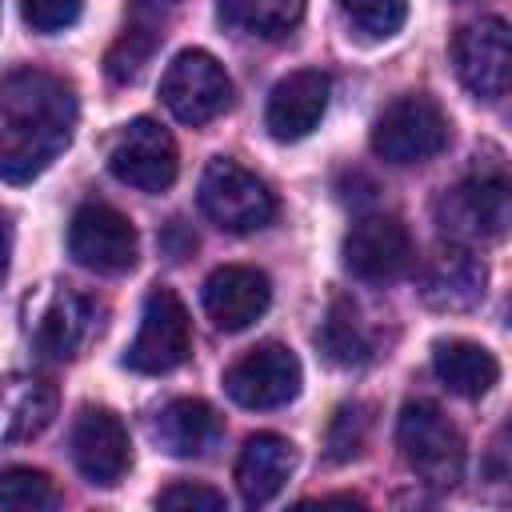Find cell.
<instances>
[{
    "label": "cell",
    "mask_w": 512,
    "mask_h": 512,
    "mask_svg": "<svg viewBox=\"0 0 512 512\" xmlns=\"http://www.w3.org/2000/svg\"><path fill=\"white\" fill-rule=\"evenodd\" d=\"M76 92L64 76L44 68H16L0 76V180L32 184L72 144Z\"/></svg>",
    "instance_id": "obj_1"
},
{
    "label": "cell",
    "mask_w": 512,
    "mask_h": 512,
    "mask_svg": "<svg viewBox=\"0 0 512 512\" xmlns=\"http://www.w3.org/2000/svg\"><path fill=\"white\" fill-rule=\"evenodd\" d=\"M160 100L180 124L200 128L232 104V80L212 52L184 48L172 56V64L160 76Z\"/></svg>",
    "instance_id": "obj_6"
},
{
    "label": "cell",
    "mask_w": 512,
    "mask_h": 512,
    "mask_svg": "<svg viewBox=\"0 0 512 512\" xmlns=\"http://www.w3.org/2000/svg\"><path fill=\"white\" fill-rule=\"evenodd\" d=\"M484 284H488L484 260H476L472 248L452 244V240L424 268V296H428V304L448 308V312L480 304L484 300Z\"/></svg>",
    "instance_id": "obj_19"
},
{
    "label": "cell",
    "mask_w": 512,
    "mask_h": 512,
    "mask_svg": "<svg viewBox=\"0 0 512 512\" xmlns=\"http://www.w3.org/2000/svg\"><path fill=\"white\" fill-rule=\"evenodd\" d=\"M300 380H304V372H300L296 352L268 340V344H256L252 352H244L224 372V392L240 408H280V404L296 400Z\"/></svg>",
    "instance_id": "obj_11"
},
{
    "label": "cell",
    "mask_w": 512,
    "mask_h": 512,
    "mask_svg": "<svg viewBox=\"0 0 512 512\" xmlns=\"http://www.w3.org/2000/svg\"><path fill=\"white\" fill-rule=\"evenodd\" d=\"M452 64L460 84L476 100H500L508 92V64H512V44H508V24L500 16H480L464 24L452 40Z\"/></svg>",
    "instance_id": "obj_10"
},
{
    "label": "cell",
    "mask_w": 512,
    "mask_h": 512,
    "mask_svg": "<svg viewBox=\"0 0 512 512\" xmlns=\"http://www.w3.org/2000/svg\"><path fill=\"white\" fill-rule=\"evenodd\" d=\"M272 304V284L260 268L224 264L204 280V312L220 332H244Z\"/></svg>",
    "instance_id": "obj_15"
},
{
    "label": "cell",
    "mask_w": 512,
    "mask_h": 512,
    "mask_svg": "<svg viewBox=\"0 0 512 512\" xmlns=\"http://www.w3.org/2000/svg\"><path fill=\"white\" fill-rule=\"evenodd\" d=\"M200 212L216 228L248 236V232H260L264 224H272L276 196L268 192V184L256 172H248L244 164H236L228 156H216L200 176Z\"/></svg>",
    "instance_id": "obj_4"
},
{
    "label": "cell",
    "mask_w": 512,
    "mask_h": 512,
    "mask_svg": "<svg viewBox=\"0 0 512 512\" xmlns=\"http://www.w3.org/2000/svg\"><path fill=\"white\" fill-rule=\"evenodd\" d=\"M296 468V444L276 436V432H256L244 440L240 456H236V488L240 500L260 508L272 496H280V488L288 484Z\"/></svg>",
    "instance_id": "obj_18"
},
{
    "label": "cell",
    "mask_w": 512,
    "mask_h": 512,
    "mask_svg": "<svg viewBox=\"0 0 512 512\" xmlns=\"http://www.w3.org/2000/svg\"><path fill=\"white\" fill-rule=\"evenodd\" d=\"M432 372L440 376V384L448 392L476 400V396H484L496 384L500 364H496V356L484 344L452 336V340H436L432 344Z\"/></svg>",
    "instance_id": "obj_21"
},
{
    "label": "cell",
    "mask_w": 512,
    "mask_h": 512,
    "mask_svg": "<svg viewBox=\"0 0 512 512\" xmlns=\"http://www.w3.org/2000/svg\"><path fill=\"white\" fill-rule=\"evenodd\" d=\"M344 268L368 284H384V280L404 276L412 268L408 228L388 212L360 216L344 236Z\"/></svg>",
    "instance_id": "obj_12"
},
{
    "label": "cell",
    "mask_w": 512,
    "mask_h": 512,
    "mask_svg": "<svg viewBox=\"0 0 512 512\" xmlns=\"http://www.w3.org/2000/svg\"><path fill=\"white\" fill-rule=\"evenodd\" d=\"M72 460L80 468V476L96 488H112L120 484V476L132 464V444H128V428L112 408H80L76 424H72Z\"/></svg>",
    "instance_id": "obj_13"
},
{
    "label": "cell",
    "mask_w": 512,
    "mask_h": 512,
    "mask_svg": "<svg viewBox=\"0 0 512 512\" xmlns=\"http://www.w3.org/2000/svg\"><path fill=\"white\" fill-rule=\"evenodd\" d=\"M188 352H192V324H188L180 296L172 288H152L144 296L140 328L124 352V364L144 376H164V372L180 368L188 360Z\"/></svg>",
    "instance_id": "obj_7"
},
{
    "label": "cell",
    "mask_w": 512,
    "mask_h": 512,
    "mask_svg": "<svg viewBox=\"0 0 512 512\" xmlns=\"http://www.w3.org/2000/svg\"><path fill=\"white\" fill-rule=\"evenodd\" d=\"M348 24L368 40H388L408 20V0H340Z\"/></svg>",
    "instance_id": "obj_25"
},
{
    "label": "cell",
    "mask_w": 512,
    "mask_h": 512,
    "mask_svg": "<svg viewBox=\"0 0 512 512\" xmlns=\"http://www.w3.org/2000/svg\"><path fill=\"white\" fill-rule=\"evenodd\" d=\"M444 148H448V116L424 92L392 100L372 124V152L384 164H396V168L424 164Z\"/></svg>",
    "instance_id": "obj_3"
},
{
    "label": "cell",
    "mask_w": 512,
    "mask_h": 512,
    "mask_svg": "<svg viewBox=\"0 0 512 512\" xmlns=\"http://www.w3.org/2000/svg\"><path fill=\"white\" fill-rule=\"evenodd\" d=\"M108 168L120 184L140 188V192H164L172 188L176 172H180V152L172 132L152 120V116H136L128 120L108 148Z\"/></svg>",
    "instance_id": "obj_8"
},
{
    "label": "cell",
    "mask_w": 512,
    "mask_h": 512,
    "mask_svg": "<svg viewBox=\"0 0 512 512\" xmlns=\"http://www.w3.org/2000/svg\"><path fill=\"white\" fill-rule=\"evenodd\" d=\"M96 328H100V308H96V300L60 288V292L44 304V312H40V320H36V332H32V344H36V352H40L44 360L64 364V360L80 356V348L96 336Z\"/></svg>",
    "instance_id": "obj_16"
},
{
    "label": "cell",
    "mask_w": 512,
    "mask_h": 512,
    "mask_svg": "<svg viewBox=\"0 0 512 512\" xmlns=\"http://www.w3.org/2000/svg\"><path fill=\"white\" fill-rule=\"evenodd\" d=\"M80 12H84V0H20L24 24L32 32H44V36L72 28L80 20Z\"/></svg>",
    "instance_id": "obj_26"
},
{
    "label": "cell",
    "mask_w": 512,
    "mask_h": 512,
    "mask_svg": "<svg viewBox=\"0 0 512 512\" xmlns=\"http://www.w3.org/2000/svg\"><path fill=\"white\" fill-rule=\"evenodd\" d=\"M512 204H508V180L504 172H476L448 188L436 204V224L452 244H484L500 240L508 228Z\"/></svg>",
    "instance_id": "obj_5"
},
{
    "label": "cell",
    "mask_w": 512,
    "mask_h": 512,
    "mask_svg": "<svg viewBox=\"0 0 512 512\" xmlns=\"http://www.w3.org/2000/svg\"><path fill=\"white\" fill-rule=\"evenodd\" d=\"M328 96H332V80L320 68H300L292 76H284L272 92H268V108H264V128L272 140L292 144L304 140L328 112Z\"/></svg>",
    "instance_id": "obj_14"
},
{
    "label": "cell",
    "mask_w": 512,
    "mask_h": 512,
    "mask_svg": "<svg viewBox=\"0 0 512 512\" xmlns=\"http://www.w3.org/2000/svg\"><path fill=\"white\" fill-rule=\"evenodd\" d=\"M316 344H320V352H324L332 364H340V368H352V364L372 360V340H368V332H364V324H360V316L352 312L348 300H336V304H332L328 320H324L320 332H316Z\"/></svg>",
    "instance_id": "obj_23"
},
{
    "label": "cell",
    "mask_w": 512,
    "mask_h": 512,
    "mask_svg": "<svg viewBox=\"0 0 512 512\" xmlns=\"http://www.w3.org/2000/svg\"><path fill=\"white\" fill-rule=\"evenodd\" d=\"M396 444L428 488H452L464 476V436L432 400H408L400 408Z\"/></svg>",
    "instance_id": "obj_2"
},
{
    "label": "cell",
    "mask_w": 512,
    "mask_h": 512,
    "mask_svg": "<svg viewBox=\"0 0 512 512\" xmlns=\"http://www.w3.org/2000/svg\"><path fill=\"white\" fill-rule=\"evenodd\" d=\"M8 256H12V220L0 212V280L8 276Z\"/></svg>",
    "instance_id": "obj_28"
},
{
    "label": "cell",
    "mask_w": 512,
    "mask_h": 512,
    "mask_svg": "<svg viewBox=\"0 0 512 512\" xmlns=\"http://www.w3.org/2000/svg\"><path fill=\"white\" fill-rule=\"evenodd\" d=\"M60 504V492L40 468H4L0 472V512H48Z\"/></svg>",
    "instance_id": "obj_24"
},
{
    "label": "cell",
    "mask_w": 512,
    "mask_h": 512,
    "mask_svg": "<svg viewBox=\"0 0 512 512\" xmlns=\"http://www.w3.org/2000/svg\"><path fill=\"white\" fill-rule=\"evenodd\" d=\"M304 16V0H220V20L252 36H288Z\"/></svg>",
    "instance_id": "obj_22"
},
{
    "label": "cell",
    "mask_w": 512,
    "mask_h": 512,
    "mask_svg": "<svg viewBox=\"0 0 512 512\" xmlns=\"http://www.w3.org/2000/svg\"><path fill=\"white\" fill-rule=\"evenodd\" d=\"M68 252L80 268L88 272H100V276H120L136 264V252H140V240H136V228L132 220L104 204V200H88L72 212V224H68Z\"/></svg>",
    "instance_id": "obj_9"
},
{
    "label": "cell",
    "mask_w": 512,
    "mask_h": 512,
    "mask_svg": "<svg viewBox=\"0 0 512 512\" xmlns=\"http://www.w3.org/2000/svg\"><path fill=\"white\" fill-rule=\"evenodd\" d=\"M56 416V388L40 376L12 372L0 384V444L36 440Z\"/></svg>",
    "instance_id": "obj_20"
},
{
    "label": "cell",
    "mask_w": 512,
    "mask_h": 512,
    "mask_svg": "<svg viewBox=\"0 0 512 512\" xmlns=\"http://www.w3.org/2000/svg\"><path fill=\"white\" fill-rule=\"evenodd\" d=\"M220 416L208 400H196V396H180V400H168L156 416H152V440L160 452L176 456V460H196V456H208L216 444H220Z\"/></svg>",
    "instance_id": "obj_17"
},
{
    "label": "cell",
    "mask_w": 512,
    "mask_h": 512,
    "mask_svg": "<svg viewBox=\"0 0 512 512\" xmlns=\"http://www.w3.org/2000/svg\"><path fill=\"white\" fill-rule=\"evenodd\" d=\"M156 508H204V512H220V508H224V492L180 480V484H168V488L156 496Z\"/></svg>",
    "instance_id": "obj_27"
}]
</instances>
